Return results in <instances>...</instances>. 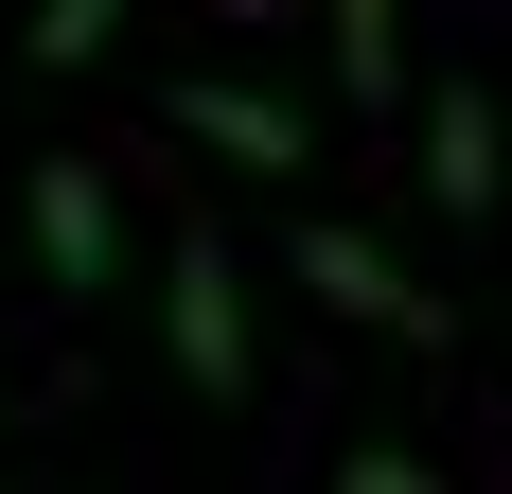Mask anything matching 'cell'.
<instances>
[{
    "label": "cell",
    "instance_id": "cell-6",
    "mask_svg": "<svg viewBox=\"0 0 512 494\" xmlns=\"http://www.w3.org/2000/svg\"><path fill=\"white\" fill-rule=\"evenodd\" d=\"M318 53H336V89H354V106H407V18H389V0H336Z\"/></svg>",
    "mask_w": 512,
    "mask_h": 494
},
{
    "label": "cell",
    "instance_id": "cell-3",
    "mask_svg": "<svg viewBox=\"0 0 512 494\" xmlns=\"http://www.w3.org/2000/svg\"><path fill=\"white\" fill-rule=\"evenodd\" d=\"M283 265H301V283L336 300V318H371V336H442V300H424L407 265H389V247L354 230V212H301V230H283Z\"/></svg>",
    "mask_w": 512,
    "mask_h": 494
},
{
    "label": "cell",
    "instance_id": "cell-1",
    "mask_svg": "<svg viewBox=\"0 0 512 494\" xmlns=\"http://www.w3.org/2000/svg\"><path fill=\"white\" fill-rule=\"evenodd\" d=\"M159 353H177V389H195V406H248V265H230L212 212L159 230Z\"/></svg>",
    "mask_w": 512,
    "mask_h": 494
},
{
    "label": "cell",
    "instance_id": "cell-5",
    "mask_svg": "<svg viewBox=\"0 0 512 494\" xmlns=\"http://www.w3.org/2000/svg\"><path fill=\"white\" fill-rule=\"evenodd\" d=\"M495 177H512V142H495V89H477V71H442V89H424V195L460 212H495Z\"/></svg>",
    "mask_w": 512,
    "mask_h": 494
},
{
    "label": "cell",
    "instance_id": "cell-7",
    "mask_svg": "<svg viewBox=\"0 0 512 494\" xmlns=\"http://www.w3.org/2000/svg\"><path fill=\"white\" fill-rule=\"evenodd\" d=\"M106 36H124V0H36V18H18L36 71H106Z\"/></svg>",
    "mask_w": 512,
    "mask_h": 494
},
{
    "label": "cell",
    "instance_id": "cell-2",
    "mask_svg": "<svg viewBox=\"0 0 512 494\" xmlns=\"http://www.w3.org/2000/svg\"><path fill=\"white\" fill-rule=\"evenodd\" d=\"M18 230H36L53 300H106V283H124V195H106V159H36V177H18Z\"/></svg>",
    "mask_w": 512,
    "mask_h": 494
},
{
    "label": "cell",
    "instance_id": "cell-4",
    "mask_svg": "<svg viewBox=\"0 0 512 494\" xmlns=\"http://www.w3.org/2000/svg\"><path fill=\"white\" fill-rule=\"evenodd\" d=\"M177 142H212L230 177H301L318 124H301L283 89H248V71H177Z\"/></svg>",
    "mask_w": 512,
    "mask_h": 494
},
{
    "label": "cell",
    "instance_id": "cell-8",
    "mask_svg": "<svg viewBox=\"0 0 512 494\" xmlns=\"http://www.w3.org/2000/svg\"><path fill=\"white\" fill-rule=\"evenodd\" d=\"M336 494H442V459H424V442H354V459H336Z\"/></svg>",
    "mask_w": 512,
    "mask_h": 494
}]
</instances>
